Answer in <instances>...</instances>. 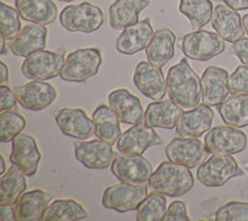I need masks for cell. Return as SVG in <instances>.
I'll use <instances>...</instances> for the list:
<instances>
[{
    "instance_id": "cell-16",
    "label": "cell",
    "mask_w": 248,
    "mask_h": 221,
    "mask_svg": "<svg viewBox=\"0 0 248 221\" xmlns=\"http://www.w3.org/2000/svg\"><path fill=\"white\" fill-rule=\"evenodd\" d=\"M10 162L16 165L25 175L32 176L37 173L41 152L37 147L36 139L30 134L20 133L13 139Z\"/></svg>"
},
{
    "instance_id": "cell-39",
    "label": "cell",
    "mask_w": 248,
    "mask_h": 221,
    "mask_svg": "<svg viewBox=\"0 0 248 221\" xmlns=\"http://www.w3.org/2000/svg\"><path fill=\"white\" fill-rule=\"evenodd\" d=\"M165 221H189L190 216L186 210V204L181 200H175L167 209V214L164 216Z\"/></svg>"
},
{
    "instance_id": "cell-1",
    "label": "cell",
    "mask_w": 248,
    "mask_h": 221,
    "mask_svg": "<svg viewBox=\"0 0 248 221\" xmlns=\"http://www.w3.org/2000/svg\"><path fill=\"white\" fill-rule=\"evenodd\" d=\"M167 90L169 98L183 110H192L202 101L201 79L189 65L187 59L170 67L167 76Z\"/></svg>"
},
{
    "instance_id": "cell-41",
    "label": "cell",
    "mask_w": 248,
    "mask_h": 221,
    "mask_svg": "<svg viewBox=\"0 0 248 221\" xmlns=\"http://www.w3.org/2000/svg\"><path fill=\"white\" fill-rule=\"evenodd\" d=\"M231 52L241 60L243 65H248V39L242 37L231 46Z\"/></svg>"
},
{
    "instance_id": "cell-15",
    "label": "cell",
    "mask_w": 248,
    "mask_h": 221,
    "mask_svg": "<svg viewBox=\"0 0 248 221\" xmlns=\"http://www.w3.org/2000/svg\"><path fill=\"white\" fill-rule=\"evenodd\" d=\"M75 156L79 163L88 169H107L113 162L112 145L102 139L75 142Z\"/></svg>"
},
{
    "instance_id": "cell-44",
    "label": "cell",
    "mask_w": 248,
    "mask_h": 221,
    "mask_svg": "<svg viewBox=\"0 0 248 221\" xmlns=\"http://www.w3.org/2000/svg\"><path fill=\"white\" fill-rule=\"evenodd\" d=\"M0 68H1V70H0V71H1V79H0V82H1V85H5L9 79V68L4 61L0 63Z\"/></svg>"
},
{
    "instance_id": "cell-48",
    "label": "cell",
    "mask_w": 248,
    "mask_h": 221,
    "mask_svg": "<svg viewBox=\"0 0 248 221\" xmlns=\"http://www.w3.org/2000/svg\"><path fill=\"white\" fill-rule=\"evenodd\" d=\"M59 1H63V3H71V1H75V0H59Z\"/></svg>"
},
{
    "instance_id": "cell-17",
    "label": "cell",
    "mask_w": 248,
    "mask_h": 221,
    "mask_svg": "<svg viewBox=\"0 0 248 221\" xmlns=\"http://www.w3.org/2000/svg\"><path fill=\"white\" fill-rule=\"evenodd\" d=\"M57 127L71 138L86 141L94 134L93 119L82 108H62L55 116Z\"/></svg>"
},
{
    "instance_id": "cell-4",
    "label": "cell",
    "mask_w": 248,
    "mask_h": 221,
    "mask_svg": "<svg viewBox=\"0 0 248 221\" xmlns=\"http://www.w3.org/2000/svg\"><path fill=\"white\" fill-rule=\"evenodd\" d=\"M103 23L105 15L102 9L87 1L77 5L66 6L60 14V24L70 32L91 34L99 30Z\"/></svg>"
},
{
    "instance_id": "cell-13",
    "label": "cell",
    "mask_w": 248,
    "mask_h": 221,
    "mask_svg": "<svg viewBox=\"0 0 248 221\" xmlns=\"http://www.w3.org/2000/svg\"><path fill=\"white\" fill-rule=\"evenodd\" d=\"M133 81L140 94L154 101L163 99L168 92L167 79L161 67L153 65L149 61H141L137 65Z\"/></svg>"
},
{
    "instance_id": "cell-42",
    "label": "cell",
    "mask_w": 248,
    "mask_h": 221,
    "mask_svg": "<svg viewBox=\"0 0 248 221\" xmlns=\"http://www.w3.org/2000/svg\"><path fill=\"white\" fill-rule=\"evenodd\" d=\"M0 210H1V220L3 221L16 220L14 205H0Z\"/></svg>"
},
{
    "instance_id": "cell-3",
    "label": "cell",
    "mask_w": 248,
    "mask_h": 221,
    "mask_svg": "<svg viewBox=\"0 0 248 221\" xmlns=\"http://www.w3.org/2000/svg\"><path fill=\"white\" fill-rule=\"evenodd\" d=\"M101 65L102 52L99 48H77L65 59L60 77L66 82H85L98 74Z\"/></svg>"
},
{
    "instance_id": "cell-34",
    "label": "cell",
    "mask_w": 248,
    "mask_h": 221,
    "mask_svg": "<svg viewBox=\"0 0 248 221\" xmlns=\"http://www.w3.org/2000/svg\"><path fill=\"white\" fill-rule=\"evenodd\" d=\"M167 198L163 194L155 193L144 199L143 203L137 209L138 221H161L167 214Z\"/></svg>"
},
{
    "instance_id": "cell-45",
    "label": "cell",
    "mask_w": 248,
    "mask_h": 221,
    "mask_svg": "<svg viewBox=\"0 0 248 221\" xmlns=\"http://www.w3.org/2000/svg\"><path fill=\"white\" fill-rule=\"evenodd\" d=\"M242 21H243V28L246 30V34L248 35V14H246L245 16L242 17Z\"/></svg>"
},
{
    "instance_id": "cell-33",
    "label": "cell",
    "mask_w": 248,
    "mask_h": 221,
    "mask_svg": "<svg viewBox=\"0 0 248 221\" xmlns=\"http://www.w3.org/2000/svg\"><path fill=\"white\" fill-rule=\"evenodd\" d=\"M179 12L189 19L194 32L211 21L214 5L211 0H180Z\"/></svg>"
},
{
    "instance_id": "cell-46",
    "label": "cell",
    "mask_w": 248,
    "mask_h": 221,
    "mask_svg": "<svg viewBox=\"0 0 248 221\" xmlns=\"http://www.w3.org/2000/svg\"><path fill=\"white\" fill-rule=\"evenodd\" d=\"M0 162H1V169H0V175H1V174H4L6 172V167H5V160H4V158L3 157H0Z\"/></svg>"
},
{
    "instance_id": "cell-19",
    "label": "cell",
    "mask_w": 248,
    "mask_h": 221,
    "mask_svg": "<svg viewBox=\"0 0 248 221\" xmlns=\"http://www.w3.org/2000/svg\"><path fill=\"white\" fill-rule=\"evenodd\" d=\"M150 19H144L122 32L116 41L117 51L123 55H134L147 48L154 36Z\"/></svg>"
},
{
    "instance_id": "cell-49",
    "label": "cell",
    "mask_w": 248,
    "mask_h": 221,
    "mask_svg": "<svg viewBox=\"0 0 248 221\" xmlns=\"http://www.w3.org/2000/svg\"><path fill=\"white\" fill-rule=\"evenodd\" d=\"M247 170H248V163H247Z\"/></svg>"
},
{
    "instance_id": "cell-6",
    "label": "cell",
    "mask_w": 248,
    "mask_h": 221,
    "mask_svg": "<svg viewBox=\"0 0 248 221\" xmlns=\"http://www.w3.org/2000/svg\"><path fill=\"white\" fill-rule=\"evenodd\" d=\"M225 40L217 32L196 30L183 37L181 50L187 59L195 61H209L225 51Z\"/></svg>"
},
{
    "instance_id": "cell-40",
    "label": "cell",
    "mask_w": 248,
    "mask_h": 221,
    "mask_svg": "<svg viewBox=\"0 0 248 221\" xmlns=\"http://www.w3.org/2000/svg\"><path fill=\"white\" fill-rule=\"evenodd\" d=\"M0 110L4 112V110H17V98L15 91H13L12 88L8 87L5 85L0 86Z\"/></svg>"
},
{
    "instance_id": "cell-29",
    "label": "cell",
    "mask_w": 248,
    "mask_h": 221,
    "mask_svg": "<svg viewBox=\"0 0 248 221\" xmlns=\"http://www.w3.org/2000/svg\"><path fill=\"white\" fill-rule=\"evenodd\" d=\"M175 41L176 36L170 29H160L155 32L152 41L145 50L148 61L159 67L167 65L175 55Z\"/></svg>"
},
{
    "instance_id": "cell-8",
    "label": "cell",
    "mask_w": 248,
    "mask_h": 221,
    "mask_svg": "<svg viewBox=\"0 0 248 221\" xmlns=\"http://www.w3.org/2000/svg\"><path fill=\"white\" fill-rule=\"evenodd\" d=\"M243 172L236 159L231 156L214 154L207 158L198 169L199 182L205 187L218 188L225 185L232 178L242 175Z\"/></svg>"
},
{
    "instance_id": "cell-18",
    "label": "cell",
    "mask_w": 248,
    "mask_h": 221,
    "mask_svg": "<svg viewBox=\"0 0 248 221\" xmlns=\"http://www.w3.org/2000/svg\"><path fill=\"white\" fill-rule=\"evenodd\" d=\"M229 72L225 68L209 66L201 77L202 102L211 107H218L229 95Z\"/></svg>"
},
{
    "instance_id": "cell-43",
    "label": "cell",
    "mask_w": 248,
    "mask_h": 221,
    "mask_svg": "<svg viewBox=\"0 0 248 221\" xmlns=\"http://www.w3.org/2000/svg\"><path fill=\"white\" fill-rule=\"evenodd\" d=\"M222 1L234 10H247L248 9V0H222Z\"/></svg>"
},
{
    "instance_id": "cell-35",
    "label": "cell",
    "mask_w": 248,
    "mask_h": 221,
    "mask_svg": "<svg viewBox=\"0 0 248 221\" xmlns=\"http://www.w3.org/2000/svg\"><path fill=\"white\" fill-rule=\"evenodd\" d=\"M26 127V118L16 110H4L0 113V141L9 143Z\"/></svg>"
},
{
    "instance_id": "cell-22",
    "label": "cell",
    "mask_w": 248,
    "mask_h": 221,
    "mask_svg": "<svg viewBox=\"0 0 248 221\" xmlns=\"http://www.w3.org/2000/svg\"><path fill=\"white\" fill-rule=\"evenodd\" d=\"M214 116L211 106L205 103L196 106L192 110L184 112L183 117L176 126V133L181 137L200 138L202 134L211 129Z\"/></svg>"
},
{
    "instance_id": "cell-21",
    "label": "cell",
    "mask_w": 248,
    "mask_h": 221,
    "mask_svg": "<svg viewBox=\"0 0 248 221\" xmlns=\"http://www.w3.org/2000/svg\"><path fill=\"white\" fill-rule=\"evenodd\" d=\"M52 198V194L43 189H34L24 193L14 205L16 221L43 220L44 214L51 204Z\"/></svg>"
},
{
    "instance_id": "cell-32",
    "label": "cell",
    "mask_w": 248,
    "mask_h": 221,
    "mask_svg": "<svg viewBox=\"0 0 248 221\" xmlns=\"http://www.w3.org/2000/svg\"><path fill=\"white\" fill-rule=\"evenodd\" d=\"M88 218V213L74 199H57L51 203L43 216L44 221H77Z\"/></svg>"
},
{
    "instance_id": "cell-27",
    "label": "cell",
    "mask_w": 248,
    "mask_h": 221,
    "mask_svg": "<svg viewBox=\"0 0 248 221\" xmlns=\"http://www.w3.org/2000/svg\"><path fill=\"white\" fill-rule=\"evenodd\" d=\"M21 19L39 25H51L57 19V6L52 0H15Z\"/></svg>"
},
{
    "instance_id": "cell-14",
    "label": "cell",
    "mask_w": 248,
    "mask_h": 221,
    "mask_svg": "<svg viewBox=\"0 0 248 221\" xmlns=\"http://www.w3.org/2000/svg\"><path fill=\"white\" fill-rule=\"evenodd\" d=\"M110 172L119 179V182L143 184L152 176L153 167L144 157L122 154L113 159Z\"/></svg>"
},
{
    "instance_id": "cell-31",
    "label": "cell",
    "mask_w": 248,
    "mask_h": 221,
    "mask_svg": "<svg viewBox=\"0 0 248 221\" xmlns=\"http://www.w3.org/2000/svg\"><path fill=\"white\" fill-rule=\"evenodd\" d=\"M218 113L223 122L237 128L248 126V94L232 95L218 106Z\"/></svg>"
},
{
    "instance_id": "cell-38",
    "label": "cell",
    "mask_w": 248,
    "mask_h": 221,
    "mask_svg": "<svg viewBox=\"0 0 248 221\" xmlns=\"http://www.w3.org/2000/svg\"><path fill=\"white\" fill-rule=\"evenodd\" d=\"M229 91L232 95L248 94V65H241L229 77Z\"/></svg>"
},
{
    "instance_id": "cell-5",
    "label": "cell",
    "mask_w": 248,
    "mask_h": 221,
    "mask_svg": "<svg viewBox=\"0 0 248 221\" xmlns=\"http://www.w3.org/2000/svg\"><path fill=\"white\" fill-rule=\"evenodd\" d=\"M65 52L63 47L57 50H40L25 57L21 65V72L28 79L45 81L55 79L60 76L65 63Z\"/></svg>"
},
{
    "instance_id": "cell-11",
    "label": "cell",
    "mask_w": 248,
    "mask_h": 221,
    "mask_svg": "<svg viewBox=\"0 0 248 221\" xmlns=\"http://www.w3.org/2000/svg\"><path fill=\"white\" fill-rule=\"evenodd\" d=\"M163 142L153 127L147 125H133L117 141V149L123 156H141L153 145H158Z\"/></svg>"
},
{
    "instance_id": "cell-28",
    "label": "cell",
    "mask_w": 248,
    "mask_h": 221,
    "mask_svg": "<svg viewBox=\"0 0 248 221\" xmlns=\"http://www.w3.org/2000/svg\"><path fill=\"white\" fill-rule=\"evenodd\" d=\"M92 119L97 138L109 143L110 145L116 144L121 137V121L116 112L109 106H98L93 112Z\"/></svg>"
},
{
    "instance_id": "cell-26",
    "label": "cell",
    "mask_w": 248,
    "mask_h": 221,
    "mask_svg": "<svg viewBox=\"0 0 248 221\" xmlns=\"http://www.w3.org/2000/svg\"><path fill=\"white\" fill-rule=\"evenodd\" d=\"M150 5V0H114L109 6V25L114 30H124L139 21V15Z\"/></svg>"
},
{
    "instance_id": "cell-24",
    "label": "cell",
    "mask_w": 248,
    "mask_h": 221,
    "mask_svg": "<svg viewBox=\"0 0 248 221\" xmlns=\"http://www.w3.org/2000/svg\"><path fill=\"white\" fill-rule=\"evenodd\" d=\"M184 110L174 101H155L149 103L144 113L145 125L153 128L174 129L183 117Z\"/></svg>"
},
{
    "instance_id": "cell-10",
    "label": "cell",
    "mask_w": 248,
    "mask_h": 221,
    "mask_svg": "<svg viewBox=\"0 0 248 221\" xmlns=\"http://www.w3.org/2000/svg\"><path fill=\"white\" fill-rule=\"evenodd\" d=\"M209 153L205 142L191 137H176L165 148V154L169 160L190 169L202 164L209 158Z\"/></svg>"
},
{
    "instance_id": "cell-25",
    "label": "cell",
    "mask_w": 248,
    "mask_h": 221,
    "mask_svg": "<svg viewBox=\"0 0 248 221\" xmlns=\"http://www.w3.org/2000/svg\"><path fill=\"white\" fill-rule=\"evenodd\" d=\"M47 39L46 25L30 24L23 28L20 34L10 41V51L19 57H28L44 50Z\"/></svg>"
},
{
    "instance_id": "cell-30",
    "label": "cell",
    "mask_w": 248,
    "mask_h": 221,
    "mask_svg": "<svg viewBox=\"0 0 248 221\" xmlns=\"http://www.w3.org/2000/svg\"><path fill=\"white\" fill-rule=\"evenodd\" d=\"M26 188L25 174L15 164L10 165L0 176V205H15L17 199L25 193Z\"/></svg>"
},
{
    "instance_id": "cell-12",
    "label": "cell",
    "mask_w": 248,
    "mask_h": 221,
    "mask_svg": "<svg viewBox=\"0 0 248 221\" xmlns=\"http://www.w3.org/2000/svg\"><path fill=\"white\" fill-rule=\"evenodd\" d=\"M17 102L21 107L32 112L46 110L55 102L57 97L56 88L46 81L32 79L25 85L15 87Z\"/></svg>"
},
{
    "instance_id": "cell-47",
    "label": "cell",
    "mask_w": 248,
    "mask_h": 221,
    "mask_svg": "<svg viewBox=\"0 0 248 221\" xmlns=\"http://www.w3.org/2000/svg\"><path fill=\"white\" fill-rule=\"evenodd\" d=\"M5 41L6 40L1 37V51H0V54L1 55H5L6 52H8V50H6V46H5Z\"/></svg>"
},
{
    "instance_id": "cell-7",
    "label": "cell",
    "mask_w": 248,
    "mask_h": 221,
    "mask_svg": "<svg viewBox=\"0 0 248 221\" xmlns=\"http://www.w3.org/2000/svg\"><path fill=\"white\" fill-rule=\"evenodd\" d=\"M148 196V187L143 184L118 183L106 188L102 195V204L106 209L118 213H128L138 209L139 205Z\"/></svg>"
},
{
    "instance_id": "cell-36",
    "label": "cell",
    "mask_w": 248,
    "mask_h": 221,
    "mask_svg": "<svg viewBox=\"0 0 248 221\" xmlns=\"http://www.w3.org/2000/svg\"><path fill=\"white\" fill-rule=\"evenodd\" d=\"M19 10L1 1L0 9V24H1V37L6 41H13L21 32V20Z\"/></svg>"
},
{
    "instance_id": "cell-37",
    "label": "cell",
    "mask_w": 248,
    "mask_h": 221,
    "mask_svg": "<svg viewBox=\"0 0 248 221\" xmlns=\"http://www.w3.org/2000/svg\"><path fill=\"white\" fill-rule=\"evenodd\" d=\"M216 221H248V203L230 202L218 207L215 214Z\"/></svg>"
},
{
    "instance_id": "cell-23",
    "label": "cell",
    "mask_w": 248,
    "mask_h": 221,
    "mask_svg": "<svg viewBox=\"0 0 248 221\" xmlns=\"http://www.w3.org/2000/svg\"><path fill=\"white\" fill-rule=\"evenodd\" d=\"M108 102L122 123L138 125L144 119L140 101L125 88H118L110 92L108 95Z\"/></svg>"
},
{
    "instance_id": "cell-9",
    "label": "cell",
    "mask_w": 248,
    "mask_h": 221,
    "mask_svg": "<svg viewBox=\"0 0 248 221\" xmlns=\"http://www.w3.org/2000/svg\"><path fill=\"white\" fill-rule=\"evenodd\" d=\"M205 145L211 154L232 156L246 149L247 136L243 130L233 126H217L206 134Z\"/></svg>"
},
{
    "instance_id": "cell-2",
    "label": "cell",
    "mask_w": 248,
    "mask_h": 221,
    "mask_svg": "<svg viewBox=\"0 0 248 221\" xmlns=\"http://www.w3.org/2000/svg\"><path fill=\"white\" fill-rule=\"evenodd\" d=\"M148 183L155 193L169 198H179L194 188V176L190 168L167 160L153 172Z\"/></svg>"
},
{
    "instance_id": "cell-20",
    "label": "cell",
    "mask_w": 248,
    "mask_h": 221,
    "mask_svg": "<svg viewBox=\"0 0 248 221\" xmlns=\"http://www.w3.org/2000/svg\"><path fill=\"white\" fill-rule=\"evenodd\" d=\"M211 24L217 34L229 43H236L246 34L241 15L226 4L216 5L212 13Z\"/></svg>"
}]
</instances>
